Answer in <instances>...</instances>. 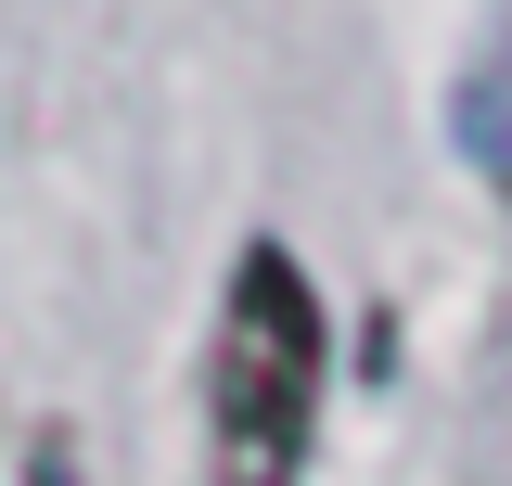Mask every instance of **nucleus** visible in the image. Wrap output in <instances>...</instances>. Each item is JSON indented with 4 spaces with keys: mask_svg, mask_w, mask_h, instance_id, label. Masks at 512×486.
Masks as SVG:
<instances>
[{
    "mask_svg": "<svg viewBox=\"0 0 512 486\" xmlns=\"http://www.w3.org/2000/svg\"><path fill=\"white\" fill-rule=\"evenodd\" d=\"M320 435V282L295 243H244L205 333V461L218 486H295Z\"/></svg>",
    "mask_w": 512,
    "mask_h": 486,
    "instance_id": "nucleus-1",
    "label": "nucleus"
}]
</instances>
